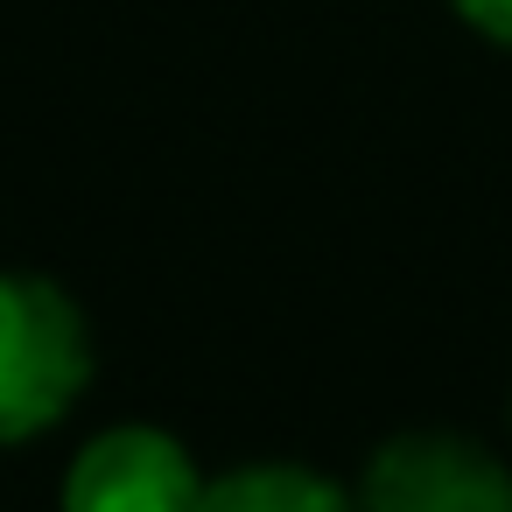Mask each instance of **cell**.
<instances>
[{"mask_svg": "<svg viewBox=\"0 0 512 512\" xmlns=\"http://www.w3.org/2000/svg\"><path fill=\"white\" fill-rule=\"evenodd\" d=\"M99 344L78 295L50 274L0 267V449H22L71 421L92 393Z\"/></svg>", "mask_w": 512, "mask_h": 512, "instance_id": "cell-1", "label": "cell"}, {"mask_svg": "<svg viewBox=\"0 0 512 512\" xmlns=\"http://www.w3.org/2000/svg\"><path fill=\"white\" fill-rule=\"evenodd\" d=\"M358 512H512V463L456 428H400L358 470Z\"/></svg>", "mask_w": 512, "mask_h": 512, "instance_id": "cell-2", "label": "cell"}, {"mask_svg": "<svg viewBox=\"0 0 512 512\" xmlns=\"http://www.w3.org/2000/svg\"><path fill=\"white\" fill-rule=\"evenodd\" d=\"M204 470L183 435L155 421H113L99 428L57 491V512H197Z\"/></svg>", "mask_w": 512, "mask_h": 512, "instance_id": "cell-3", "label": "cell"}, {"mask_svg": "<svg viewBox=\"0 0 512 512\" xmlns=\"http://www.w3.org/2000/svg\"><path fill=\"white\" fill-rule=\"evenodd\" d=\"M197 512H358V491L302 456H253L204 477Z\"/></svg>", "mask_w": 512, "mask_h": 512, "instance_id": "cell-4", "label": "cell"}, {"mask_svg": "<svg viewBox=\"0 0 512 512\" xmlns=\"http://www.w3.org/2000/svg\"><path fill=\"white\" fill-rule=\"evenodd\" d=\"M449 15H456L470 36H484V43L512 50V0H449Z\"/></svg>", "mask_w": 512, "mask_h": 512, "instance_id": "cell-5", "label": "cell"}]
</instances>
